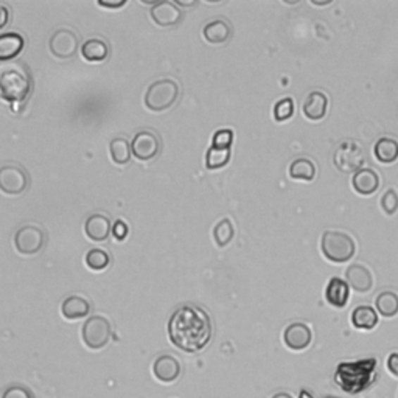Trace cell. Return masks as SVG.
<instances>
[{"instance_id": "32", "label": "cell", "mask_w": 398, "mask_h": 398, "mask_svg": "<svg viewBox=\"0 0 398 398\" xmlns=\"http://www.w3.org/2000/svg\"><path fill=\"white\" fill-rule=\"evenodd\" d=\"M292 114H294V101H292L291 97L282 99L274 104L275 122H285V120H290Z\"/></svg>"}, {"instance_id": "3", "label": "cell", "mask_w": 398, "mask_h": 398, "mask_svg": "<svg viewBox=\"0 0 398 398\" xmlns=\"http://www.w3.org/2000/svg\"><path fill=\"white\" fill-rule=\"evenodd\" d=\"M375 367H377V359H363V361H355V363H341L336 369L335 380L345 392L358 394L373 381Z\"/></svg>"}, {"instance_id": "20", "label": "cell", "mask_w": 398, "mask_h": 398, "mask_svg": "<svg viewBox=\"0 0 398 398\" xmlns=\"http://www.w3.org/2000/svg\"><path fill=\"white\" fill-rule=\"evenodd\" d=\"M350 296V287L347 282H344L340 277H333L332 280L328 282L325 288V299L330 305H333L336 308H342L347 305Z\"/></svg>"}, {"instance_id": "21", "label": "cell", "mask_w": 398, "mask_h": 398, "mask_svg": "<svg viewBox=\"0 0 398 398\" xmlns=\"http://www.w3.org/2000/svg\"><path fill=\"white\" fill-rule=\"evenodd\" d=\"M232 35V28L228 20L224 19H213L207 22L202 28V36L210 44H224L229 41Z\"/></svg>"}, {"instance_id": "26", "label": "cell", "mask_w": 398, "mask_h": 398, "mask_svg": "<svg viewBox=\"0 0 398 398\" xmlns=\"http://www.w3.org/2000/svg\"><path fill=\"white\" fill-rule=\"evenodd\" d=\"M352 324L359 330H372L378 324L377 311L369 305L356 306L352 313Z\"/></svg>"}, {"instance_id": "9", "label": "cell", "mask_w": 398, "mask_h": 398, "mask_svg": "<svg viewBox=\"0 0 398 398\" xmlns=\"http://www.w3.org/2000/svg\"><path fill=\"white\" fill-rule=\"evenodd\" d=\"M46 244V234L44 230L33 224H27L16 230L14 234V246L18 252L24 255H35Z\"/></svg>"}, {"instance_id": "38", "label": "cell", "mask_w": 398, "mask_h": 398, "mask_svg": "<svg viewBox=\"0 0 398 398\" xmlns=\"http://www.w3.org/2000/svg\"><path fill=\"white\" fill-rule=\"evenodd\" d=\"M10 22V10L8 6L0 5V30H2Z\"/></svg>"}, {"instance_id": "33", "label": "cell", "mask_w": 398, "mask_h": 398, "mask_svg": "<svg viewBox=\"0 0 398 398\" xmlns=\"http://www.w3.org/2000/svg\"><path fill=\"white\" fill-rule=\"evenodd\" d=\"M381 209L386 215H394L398 210V193L395 189H389L381 197Z\"/></svg>"}, {"instance_id": "19", "label": "cell", "mask_w": 398, "mask_h": 398, "mask_svg": "<svg viewBox=\"0 0 398 398\" xmlns=\"http://www.w3.org/2000/svg\"><path fill=\"white\" fill-rule=\"evenodd\" d=\"M24 36L16 32L0 35V63L13 61V59L19 56L20 51L24 50Z\"/></svg>"}, {"instance_id": "7", "label": "cell", "mask_w": 398, "mask_h": 398, "mask_svg": "<svg viewBox=\"0 0 398 398\" xmlns=\"http://www.w3.org/2000/svg\"><path fill=\"white\" fill-rule=\"evenodd\" d=\"M333 161L342 173H356L358 170H361L364 163V151L356 142H342L336 148Z\"/></svg>"}, {"instance_id": "36", "label": "cell", "mask_w": 398, "mask_h": 398, "mask_svg": "<svg viewBox=\"0 0 398 398\" xmlns=\"http://www.w3.org/2000/svg\"><path fill=\"white\" fill-rule=\"evenodd\" d=\"M128 232H130V228H128V224L123 220H117L112 224V234H114L117 242H123L128 237Z\"/></svg>"}, {"instance_id": "40", "label": "cell", "mask_w": 398, "mask_h": 398, "mask_svg": "<svg viewBox=\"0 0 398 398\" xmlns=\"http://www.w3.org/2000/svg\"><path fill=\"white\" fill-rule=\"evenodd\" d=\"M175 5H181V6H192V5H194V0H190V2H182V0H176Z\"/></svg>"}, {"instance_id": "14", "label": "cell", "mask_w": 398, "mask_h": 398, "mask_svg": "<svg viewBox=\"0 0 398 398\" xmlns=\"http://www.w3.org/2000/svg\"><path fill=\"white\" fill-rule=\"evenodd\" d=\"M153 373L157 381L163 383V385H171L181 375V364L175 356L162 355L156 358L153 363Z\"/></svg>"}, {"instance_id": "6", "label": "cell", "mask_w": 398, "mask_h": 398, "mask_svg": "<svg viewBox=\"0 0 398 398\" xmlns=\"http://www.w3.org/2000/svg\"><path fill=\"white\" fill-rule=\"evenodd\" d=\"M111 336H112L111 324L109 321L103 316L89 318L81 328L82 342H85L86 347L91 350H101L103 347H106Z\"/></svg>"}, {"instance_id": "18", "label": "cell", "mask_w": 398, "mask_h": 398, "mask_svg": "<svg viewBox=\"0 0 398 398\" xmlns=\"http://www.w3.org/2000/svg\"><path fill=\"white\" fill-rule=\"evenodd\" d=\"M328 108V99L324 92L314 91L306 95V99L304 101V114L308 120L311 122H319L325 117Z\"/></svg>"}, {"instance_id": "4", "label": "cell", "mask_w": 398, "mask_h": 398, "mask_svg": "<svg viewBox=\"0 0 398 398\" xmlns=\"http://www.w3.org/2000/svg\"><path fill=\"white\" fill-rule=\"evenodd\" d=\"M321 251L328 261L345 263L355 255L356 244L345 232L325 230L321 238Z\"/></svg>"}, {"instance_id": "23", "label": "cell", "mask_w": 398, "mask_h": 398, "mask_svg": "<svg viewBox=\"0 0 398 398\" xmlns=\"http://www.w3.org/2000/svg\"><path fill=\"white\" fill-rule=\"evenodd\" d=\"M81 55L87 63H103L109 56V46L100 37H92L81 46Z\"/></svg>"}, {"instance_id": "42", "label": "cell", "mask_w": 398, "mask_h": 398, "mask_svg": "<svg viewBox=\"0 0 398 398\" xmlns=\"http://www.w3.org/2000/svg\"><path fill=\"white\" fill-rule=\"evenodd\" d=\"M299 398H313L310 394L306 392V390H302V392H300V397Z\"/></svg>"}, {"instance_id": "41", "label": "cell", "mask_w": 398, "mask_h": 398, "mask_svg": "<svg viewBox=\"0 0 398 398\" xmlns=\"http://www.w3.org/2000/svg\"><path fill=\"white\" fill-rule=\"evenodd\" d=\"M273 398H292L290 394H285V392H280V394H275Z\"/></svg>"}, {"instance_id": "10", "label": "cell", "mask_w": 398, "mask_h": 398, "mask_svg": "<svg viewBox=\"0 0 398 398\" xmlns=\"http://www.w3.org/2000/svg\"><path fill=\"white\" fill-rule=\"evenodd\" d=\"M132 156L140 162H149L161 151V139L153 131H140L131 142Z\"/></svg>"}, {"instance_id": "29", "label": "cell", "mask_w": 398, "mask_h": 398, "mask_svg": "<svg viewBox=\"0 0 398 398\" xmlns=\"http://www.w3.org/2000/svg\"><path fill=\"white\" fill-rule=\"evenodd\" d=\"M234 224H232L229 218H223L213 228V240L218 247H226L234 240Z\"/></svg>"}, {"instance_id": "35", "label": "cell", "mask_w": 398, "mask_h": 398, "mask_svg": "<svg viewBox=\"0 0 398 398\" xmlns=\"http://www.w3.org/2000/svg\"><path fill=\"white\" fill-rule=\"evenodd\" d=\"M2 398H33V394L24 386H11L2 394Z\"/></svg>"}, {"instance_id": "16", "label": "cell", "mask_w": 398, "mask_h": 398, "mask_svg": "<svg viewBox=\"0 0 398 398\" xmlns=\"http://www.w3.org/2000/svg\"><path fill=\"white\" fill-rule=\"evenodd\" d=\"M352 187L361 197H371L380 189V176L375 170L361 168L353 175Z\"/></svg>"}, {"instance_id": "37", "label": "cell", "mask_w": 398, "mask_h": 398, "mask_svg": "<svg viewBox=\"0 0 398 398\" xmlns=\"http://www.w3.org/2000/svg\"><path fill=\"white\" fill-rule=\"evenodd\" d=\"M387 369L389 372L398 378V353H392L387 359Z\"/></svg>"}, {"instance_id": "1", "label": "cell", "mask_w": 398, "mask_h": 398, "mask_svg": "<svg viewBox=\"0 0 398 398\" xmlns=\"http://www.w3.org/2000/svg\"><path fill=\"white\" fill-rule=\"evenodd\" d=\"M168 337L175 347L197 353L212 340V321L207 311L194 305H182L168 321Z\"/></svg>"}, {"instance_id": "15", "label": "cell", "mask_w": 398, "mask_h": 398, "mask_svg": "<svg viewBox=\"0 0 398 398\" xmlns=\"http://www.w3.org/2000/svg\"><path fill=\"white\" fill-rule=\"evenodd\" d=\"M345 279H347L349 287L356 292H367L373 287L372 273L364 265H359V263H353L347 268Z\"/></svg>"}, {"instance_id": "31", "label": "cell", "mask_w": 398, "mask_h": 398, "mask_svg": "<svg viewBox=\"0 0 398 398\" xmlns=\"http://www.w3.org/2000/svg\"><path fill=\"white\" fill-rule=\"evenodd\" d=\"M86 265L91 271H104V269L111 265V255L104 249H100V247L91 249L86 254Z\"/></svg>"}, {"instance_id": "24", "label": "cell", "mask_w": 398, "mask_h": 398, "mask_svg": "<svg viewBox=\"0 0 398 398\" xmlns=\"http://www.w3.org/2000/svg\"><path fill=\"white\" fill-rule=\"evenodd\" d=\"M290 178L294 179V181H305L311 182L314 178H316V165L311 159H306V157H299V159L292 161L290 165Z\"/></svg>"}, {"instance_id": "2", "label": "cell", "mask_w": 398, "mask_h": 398, "mask_svg": "<svg viewBox=\"0 0 398 398\" xmlns=\"http://www.w3.org/2000/svg\"><path fill=\"white\" fill-rule=\"evenodd\" d=\"M32 73L24 63H0V99L8 103H20L32 92Z\"/></svg>"}, {"instance_id": "11", "label": "cell", "mask_w": 398, "mask_h": 398, "mask_svg": "<svg viewBox=\"0 0 398 398\" xmlns=\"http://www.w3.org/2000/svg\"><path fill=\"white\" fill-rule=\"evenodd\" d=\"M80 41L78 36L69 28H59L51 35L49 41V49L51 55L58 59H69L78 51Z\"/></svg>"}, {"instance_id": "17", "label": "cell", "mask_w": 398, "mask_h": 398, "mask_svg": "<svg viewBox=\"0 0 398 398\" xmlns=\"http://www.w3.org/2000/svg\"><path fill=\"white\" fill-rule=\"evenodd\" d=\"M85 232L89 240L92 242H106L112 232L111 220L103 213H94L86 220Z\"/></svg>"}, {"instance_id": "30", "label": "cell", "mask_w": 398, "mask_h": 398, "mask_svg": "<svg viewBox=\"0 0 398 398\" xmlns=\"http://www.w3.org/2000/svg\"><path fill=\"white\" fill-rule=\"evenodd\" d=\"M230 161V148H215L210 147L206 154V167L209 170H218L226 167Z\"/></svg>"}, {"instance_id": "13", "label": "cell", "mask_w": 398, "mask_h": 398, "mask_svg": "<svg viewBox=\"0 0 398 398\" xmlns=\"http://www.w3.org/2000/svg\"><path fill=\"white\" fill-rule=\"evenodd\" d=\"M313 341L311 328L302 322H294L283 332V342L291 350H305Z\"/></svg>"}, {"instance_id": "28", "label": "cell", "mask_w": 398, "mask_h": 398, "mask_svg": "<svg viewBox=\"0 0 398 398\" xmlns=\"http://www.w3.org/2000/svg\"><path fill=\"white\" fill-rule=\"evenodd\" d=\"M377 311L385 318H394L398 314V294L394 291H385L375 300Z\"/></svg>"}, {"instance_id": "25", "label": "cell", "mask_w": 398, "mask_h": 398, "mask_svg": "<svg viewBox=\"0 0 398 398\" xmlns=\"http://www.w3.org/2000/svg\"><path fill=\"white\" fill-rule=\"evenodd\" d=\"M373 154L380 163H394L398 159V142L390 137H381L373 147Z\"/></svg>"}, {"instance_id": "39", "label": "cell", "mask_w": 398, "mask_h": 398, "mask_svg": "<svg viewBox=\"0 0 398 398\" xmlns=\"http://www.w3.org/2000/svg\"><path fill=\"white\" fill-rule=\"evenodd\" d=\"M99 5L103 6V8H122V6L126 5V0H116V2H109V0H99Z\"/></svg>"}, {"instance_id": "27", "label": "cell", "mask_w": 398, "mask_h": 398, "mask_svg": "<svg viewBox=\"0 0 398 398\" xmlns=\"http://www.w3.org/2000/svg\"><path fill=\"white\" fill-rule=\"evenodd\" d=\"M109 153H111L112 162L117 165H126L131 161V156H132L130 140L125 137L112 139L109 144Z\"/></svg>"}, {"instance_id": "34", "label": "cell", "mask_w": 398, "mask_h": 398, "mask_svg": "<svg viewBox=\"0 0 398 398\" xmlns=\"http://www.w3.org/2000/svg\"><path fill=\"white\" fill-rule=\"evenodd\" d=\"M232 142H234V132L230 130H220L213 134L212 147L229 149L232 147Z\"/></svg>"}, {"instance_id": "8", "label": "cell", "mask_w": 398, "mask_h": 398, "mask_svg": "<svg viewBox=\"0 0 398 398\" xmlns=\"http://www.w3.org/2000/svg\"><path fill=\"white\" fill-rule=\"evenodd\" d=\"M28 175L27 171L14 163H6L0 167V190L5 194H16L24 193L28 187Z\"/></svg>"}, {"instance_id": "5", "label": "cell", "mask_w": 398, "mask_h": 398, "mask_svg": "<svg viewBox=\"0 0 398 398\" xmlns=\"http://www.w3.org/2000/svg\"><path fill=\"white\" fill-rule=\"evenodd\" d=\"M179 99V85L175 80H157L148 86L145 94V106L153 112L170 109Z\"/></svg>"}, {"instance_id": "12", "label": "cell", "mask_w": 398, "mask_h": 398, "mask_svg": "<svg viewBox=\"0 0 398 398\" xmlns=\"http://www.w3.org/2000/svg\"><path fill=\"white\" fill-rule=\"evenodd\" d=\"M149 14H151L154 24L163 28L175 27L182 19V11L178 8L175 2H168V0H162V2L154 4Z\"/></svg>"}, {"instance_id": "22", "label": "cell", "mask_w": 398, "mask_h": 398, "mask_svg": "<svg viewBox=\"0 0 398 398\" xmlns=\"http://www.w3.org/2000/svg\"><path fill=\"white\" fill-rule=\"evenodd\" d=\"M61 313L67 321H78L91 313V304L81 296H69L61 305Z\"/></svg>"}]
</instances>
